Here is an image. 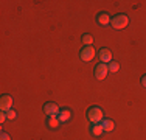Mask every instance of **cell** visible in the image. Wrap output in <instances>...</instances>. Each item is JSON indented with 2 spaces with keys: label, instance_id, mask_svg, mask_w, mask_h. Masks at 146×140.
<instances>
[{
  "label": "cell",
  "instance_id": "cell-1",
  "mask_svg": "<svg viewBox=\"0 0 146 140\" xmlns=\"http://www.w3.org/2000/svg\"><path fill=\"white\" fill-rule=\"evenodd\" d=\"M127 23H129V17L124 13H118L115 16H112V20H110V27L113 30H124Z\"/></svg>",
  "mask_w": 146,
  "mask_h": 140
},
{
  "label": "cell",
  "instance_id": "cell-2",
  "mask_svg": "<svg viewBox=\"0 0 146 140\" xmlns=\"http://www.w3.org/2000/svg\"><path fill=\"white\" fill-rule=\"evenodd\" d=\"M87 118H89V121H90L92 125L101 123L103 118H104V112H103L101 107L92 106V107H89V111H87Z\"/></svg>",
  "mask_w": 146,
  "mask_h": 140
},
{
  "label": "cell",
  "instance_id": "cell-3",
  "mask_svg": "<svg viewBox=\"0 0 146 140\" xmlns=\"http://www.w3.org/2000/svg\"><path fill=\"white\" fill-rule=\"evenodd\" d=\"M42 111H44V114L47 115V117H58L61 109H59V106L54 103V101H47V103L44 104Z\"/></svg>",
  "mask_w": 146,
  "mask_h": 140
},
{
  "label": "cell",
  "instance_id": "cell-4",
  "mask_svg": "<svg viewBox=\"0 0 146 140\" xmlns=\"http://www.w3.org/2000/svg\"><path fill=\"white\" fill-rule=\"evenodd\" d=\"M95 56H96V50L92 47V45H89V47H82L81 51H79V58H81V61H84V62L92 61Z\"/></svg>",
  "mask_w": 146,
  "mask_h": 140
},
{
  "label": "cell",
  "instance_id": "cell-5",
  "mask_svg": "<svg viewBox=\"0 0 146 140\" xmlns=\"http://www.w3.org/2000/svg\"><path fill=\"white\" fill-rule=\"evenodd\" d=\"M107 73H109V67H107V64H103V62L96 64L95 69H93V76H95L96 79H100V81H103V79L106 78Z\"/></svg>",
  "mask_w": 146,
  "mask_h": 140
},
{
  "label": "cell",
  "instance_id": "cell-6",
  "mask_svg": "<svg viewBox=\"0 0 146 140\" xmlns=\"http://www.w3.org/2000/svg\"><path fill=\"white\" fill-rule=\"evenodd\" d=\"M98 59H100V62H103V64H109V62H112L113 59H112V53H110V50L109 48H106V47H103V48H100L98 50Z\"/></svg>",
  "mask_w": 146,
  "mask_h": 140
},
{
  "label": "cell",
  "instance_id": "cell-7",
  "mask_svg": "<svg viewBox=\"0 0 146 140\" xmlns=\"http://www.w3.org/2000/svg\"><path fill=\"white\" fill-rule=\"evenodd\" d=\"M96 23H98L100 27H107V25H110V20H112V16H110L109 13H106V11H101V13H98L96 14Z\"/></svg>",
  "mask_w": 146,
  "mask_h": 140
},
{
  "label": "cell",
  "instance_id": "cell-8",
  "mask_svg": "<svg viewBox=\"0 0 146 140\" xmlns=\"http://www.w3.org/2000/svg\"><path fill=\"white\" fill-rule=\"evenodd\" d=\"M13 97L11 95H3L0 98V109L2 112H8L9 109H13Z\"/></svg>",
  "mask_w": 146,
  "mask_h": 140
},
{
  "label": "cell",
  "instance_id": "cell-9",
  "mask_svg": "<svg viewBox=\"0 0 146 140\" xmlns=\"http://www.w3.org/2000/svg\"><path fill=\"white\" fill-rule=\"evenodd\" d=\"M73 112L68 109V107H62L61 111H59V115H58V120L61 121V123H67L68 120L72 118Z\"/></svg>",
  "mask_w": 146,
  "mask_h": 140
},
{
  "label": "cell",
  "instance_id": "cell-10",
  "mask_svg": "<svg viewBox=\"0 0 146 140\" xmlns=\"http://www.w3.org/2000/svg\"><path fill=\"white\" fill-rule=\"evenodd\" d=\"M59 125H61V121L58 120V117H47V120H45V126L48 129H58Z\"/></svg>",
  "mask_w": 146,
  "mask_h": 140
},
{
  "label": "cell",
  "instance_id": "cell-11",
  "mask_svg": "<svg viewBox=\"0 0 146 140\" xmlns=\"http://www.w3.org/2000/svg\"><path fill=\"white\" fill-rule=\"evenodd\" d=\"M101 126H103L104 132H112L113 129H115V123H113V120H110V118H103Z\"/></svg>",
  "mask_w": 146,
  "mask_h": 140
},
{
  "label": "cell",
  "instance_id": "cell-12",
  "mask_svg": "<svg viewBox=\"0 0 146 140\" xmlns=\"http://www.w3.org/2000/svg\"><path fill=\"white\" fill-rule=\"evenodd\" d=\"M103 132H104V129H103L101 123H96V125H92V126H90V134H92L93 137H100Z\"/></svg>",
  "mask_w": 146,
  "mask_h": 140
},
{
  "label": "cell",
  "instance_id": "cell-13",
  "mask_svg": "<svg viewBox=\"0 0 146 140\" xmlns=\"http://www.w3.org/2000/svg\"><path fill=\"white\" fill-rule=\"evenodd\" d=\"M81 41H82V44H84V47H89V45H92V42H93V36L89 34V33H86V34H82Z\"/></svg>",
  "mask_w": 146,
  "mask_h": 140
},
{
  "label": "cell",
  "instance_id": "cell-14",
  "mask_svg": "<svg viewBox=\"0 0 146 140\" xmlns=\"http://www.w3.org/2000/svg\"><path fill=\"white\" fill-rule=\"evenodd\" d=\"M107 67H109V72L110 73H117L118 70H120V64H118L117 61H112V62H109V64H107Z\"/></svg>",
  "mask_w": 146,
  "mask_h": 140
},
{
  "label": "cell",
  "instance_id": "cell-15",
  "mask_svg": "<svg viewBox=\"0 0 146 140\" xmlns=\"http://www.w3.org/2000/svg\"><path fill=\"white\" fill-rule=\"evenodd\" d=\"M6 117H8V120H14V118L17 117V112L14 109H9L8 112H6Z\"/></svg>",
  "mask_w": 146,
  "mask_h": 140
},
{
  "label": "cell",
  "instance_id": "cell-16",
  "mask_svg": "<svg viewBox=\"0 0 146 140\" xmlns=\"http://www.w3.org/2000/svg\"><path fill=\"white\" fill-rule=\"evenodd\" d=\"M0 140H11V137H9L8 132H2L0 134Z\"/></svg>",
  "mask_w": 146,
  "mask_h": 140
},
{
  "label": "cell",
  "instance_id": "cell-17",
  "mask_svg": "<svg viewBox=\"0 0 146 140\" xmlns=\"http://www.w3.org/2000/svg\"><path fill=\"white\" fill-rule=\"evenodd\" d=\"M6 120H8V117H6V112H2V114H0V123H5Z\"/></svg>",
  "mask_w": 146,
  "mask_h": 140
},
{
  "label": "cell",
  "instance_id": "cell-18",
  "mask_svg": "<svg viewBox=\"0 0 146 140\" xmlns=\"http://www.w3.org/2000/svg\"><path fill=\"white\" fill-rule=\"evenodd\" d=\"M141 86H143L145 89H146V75H143V76H141Z\"/></svg>",
  "mask_w": 146,
  "mask_h": 140
}]
</instances>
